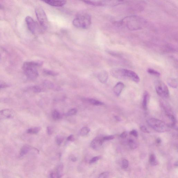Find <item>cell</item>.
Instances as JSON below:
<instances>
[{
	"label": "cell",
	"mask_w": 178,
	"mask_h": 178,
	"mask_svg": "<svg viewBox=\"0 0 178 178\" xmlns=\"http://www.w3.org/2000/svg\"><path fill=\"white\" fill-rule=\"evenodd\" d=\"M128 135V133L127 131H124L123 133L121 134V135H120V137L121 138L123 139H124L126 138L127 136Z\"/></svg>",
	"instance_id": "cell-39"
},
{
	"label": "cell",
	"mask_w": 178,
	"mask_h": 178,
	"mask_svg": "<svg viewBox=\"0 0 178 178\" xmlns=\"http://www.w3.org/2000/svg\"><path fill=\"white\" fill-rule=\"evenodd\" d=\"M91 18L89 14H78L73 19V25L77 28L87 29L90 26Z\"/></svg>",
	"instance_id": "cell-4"
},
{
	"label": "cell",
	"mask_w": 178,
	"mask_h": 178,
	"mask_svg": "<svg viewBox=\"0 0 178 178\" xmlns=\"http://www.w3.org/2000/svg\"><path fill=\"white\" fill-rule=\"evenodd\" d=\"M43 72H44V73H45V74L50 75V76H57L59 75V73H57V72L51 71L50 70L44 69L43 70Z\"/></svg>",
	"instance_id": "cell-25"
},
{
	"label": "cell",
	"mask_w": 178,
	"mask_h": 178,
	"mask_svg": "<svg viewBox=\"0 0 178 178\" xmlns=\"http://www.w3.org/2000/svg\"><path fill=\"white\" fill-rule=\"evenodd\" d=\"M128 144L130 148L132 150H134L138 147V144L136 141L133 139H129L128 140Z\"/></svg>",
	"instance_id": "cell-17"
},
{
	"label": "cell",
	"mask_w": 178,
	"mask_h": 178,
	"mask_svg": "<svg viewBox=\"0 0 178 178\" xmlns=\"http://www.w3.org/2000/svg\"><path fill=\"white\" fill-rule=\"evenodd\" d=\"M1 4H0V8H1Z\"/></svg>",
	"instance_id": "cell-46"
},
{
	"label": "cell",
	"mask_w": 178,
	"mask_h": 178,
	"mask_svg": "<svg viewBox=\"0 0 178 178\" xmlns=\"http://www.w3.org/2000/svg\"><path fill=\"white\" fill-rule=\"evenodd\" d=\"M25 21L29 30L33 34H36L41 33H43L45 30L40 24L39 25H38L30 16H27L26 17Z\"/></svg>",
	"instance_id": "cell-6"
},
{
	"label": "cell",
	"mask_w": 178,
	"mask_h": 178,
	"mask_svg": "<svg viewBox=\"0 0 178 178\" xmlns=\"http://www.w3.org/2000/svg\"><path fill=\"white\" fill-rule=\"evenodd\" d=\"M168 84L172 88H176L177 86V81L175 79L170 78L168 81Z\"/></svg>",
	"instance_id": "cell-19"
},
{
	"label": "cell",
	"mask_w": 178,
	"mask_h": 178,
	"mask_svg": "<svg viewBox=\"0 0 178 178\" xmlns=\"http://www.w3.org/2000/svg\"><path fill=\"white\" fill-rule=\"evenodd\" d=\"M129 166V162L127 160L125 159L123 160L122 162L121 168L123 169H126Z\"/></svg>",
	"instance_id": "cell-29"
},
{
	"label": "cell",
	"mask_w": 178,
	"mask_h": 178,
	"mask_svg": "<svg viewBox=\"0 0 178 178\" xmlns=\"http://www.w3.org/2000/svg\"><path fill=\"white\" fill-rule=\"evenodd\" d=\"M149 162L152 166H155L158 164V162L156 160V157L154 154H151L150 155L149 158Z\"/></svg>",
	"instance_id": "cell-22"
},
{
	"label": "cell",
	"mask_w": 178,
	"mask_h": 178,
	"mask_svg": "<svg viewBox=\"0 0 178 178\" xmlns=\"http://www.w3.org/2000/svg\"><path fill=\"white\" fill-rule=\"evenodd\" d=\"M156 142L157 144H160L161 143V140L160 138L157 139L156 140Z\"/></svg>",
	"instance_id": "cell-42"
},
{
	"label": "cell",
	"mask_w": 178,
	"mask_h": 178,
	"mask_svg": "<svg viewBox=\"0 0 178 178\" xmlns=\"http://www.w3.org/2000/svg\"><path fill=\"white\" fill-rule=\"evenodd\" d=\"M115 119H116L117 120V121H120V118L119 117L117 116H115Z\"/></svg>",
	"instance_id": "cell-44"
},
{
	"label": "cell",
	"mask_w": 178,
	"mask_h": 178,
	"mask_svg": "<svg viewBox=\"0 0 178 178\" xmlns=\"http://www.w3.org/2000/svg\"><path fill=\"white\" fill-rule=\"evenodd\" d=\"M98 78L101 83L103 84H105L107 82V80H108V73L105 71H101L98 75Z\"/></svg>",
	"instance_id": "cell-14"
},
{
	"label": "cell",
	"mask_w": 178,
	"mask_h": 178,
	"mask_svg": "<svg viewBox=\"0 0 178 178\" xmlns=\"http://www.w3.org/2000/svg\"><path fill=\"white\" fill-rule=\"evenodd\" d=\"M109 173L108 172H105L101 173L99 176V178H107L109 177Z\"/></svg>",
	"instance_id": "cell-33"
},
{
	"label": "cell",
	"mask_w": 178,
	"mask_h": 178,
	"mask_svg": "<svg viewBox=\"0 0 178 178\" xmlns=\"http://www.w3.org/2000/svg\"><path fill=\"white\" fill-rule=\"evenodd\" d=\"M76 160H77L76 158H75V157H74V158H72L71 159L72 161L73 162L76 161Z\"/></svg>",
	"instance_id": "cell-43"
},
{
	"label": "cell",
	"mask_w": 178,
	"mask_h": 178,
	"mask_svg": "<svg viewBox=\"0 0 178 178\" xmlns=\"http://www.w3.org/2000/svg\"><path fill=\"white\" fill-rule=\"evenodd\" d=\"M7 87V85L0 83V89Z\"/></svg>",
	"instance_id": "cell-41"
},
{
	"label": "cell",
	"mask_w": 178,
	"mask_h": 178,
	"mask_svg": "<svg viewBox=\"0 0 178 178\" xmlns=\"http://www.w3.org/2000/svg\"><path fill=\"white\" fill-rule=\"evenodd\" d=\"M90 130L87 127H83L79 131V134L80 136H85L89 134Z\"/></svg>",
	"instance_id": "cell-23"
},
{
	"label": "cell",
	"mask_w": 178,
	"mask_h": 178,
	"mask_svg": "<svg viewBox=\"0 0 178 178\" xmlns=\"http://www.w3.org/2000/svg\"><path fill=\"white\" fill-rule=\"evenodd\" d=\"M155 86L156 92L160 97L165 98L169 97V90L164 83L161 81H157L155 83Z\"/></svg>",
	"instance_id": "cell-8"
},
{
	"label": "cell",
	"mask_w": 178,
	"mask_h": 178,
	"mask_svg": "<svg viewBox=\"0 0 178 178\" xmlns=\"http://www.w3.org/2000/svg\"><path fill=\"white\" fill-rule=\"evenodd\" d=\"M130 134L134 136L135 137H137L138 135L137 131L135 130H133L131 131L130 133Z\"/></svg>",
	"instance_id": "cell-37"
},
{
	"label": "cell",
	"mask_w": 178,
	"mask_h": 178,
	"mask_svg": "<svg viewBox=\"0 0 178 178\" xmlns=\"http://www.w3.org/2000/svg\"><path fill=\"white\" fill-rule=\"evenodd\" d=\"M63 137L60 136H57L56 138V143L58 145H60L63 142Z\"/></svg>",
	"instance_id": "cell-31"
},
{
	"label": "cell",
	"mask_w": 178,
	"mask_h": 178,
	"mask_svg": "<svg viewBox=\"0 0 178 178\" xmlns=\"http://www.w3.org/2000/svg\"><path fill=\"white\" fill-rule=\"evenodd\" d=\"M35 13L40 25L44 30H46L49 25V21L44 9L41 7H37Z\"/></svg>",
	"instance_id": "cell-7"
},
{
	"label": "cell",
	"mask_w": 178,
	"mask_h": 178,
	"mask_svg": "<svg viewBox=\"0 0 178 178\" xmlns=\"http://www.w3.org/2000/svg\"><path fill=\"white\" fill-rule=\"evenodd\" d=\"M100 158L101 157L100 156L94 157L90 161L89 163H90V164H92V163H95L98 160L100 159Z\"/></svg>",
	"instance_id": "cell-34"
},
{
	"label": "cell",
	"mask_w": 178,
	"mask_h": 178,
	"mask_svg": "<svg viewBox=\"0 0 178 178\" xmlns=\"http://www.w3.org/2000/svg\"><path fill=\"white\" fill-rule=\"evenodd\" d=\"M147 24L145 19L137 16H130L123 18L121 21L122 25L126 26L130 30L142 29Z\"/></svg>",
	"instance_id": "cell-1"
},
{
	"label": "cell",
	"mask_w": 178,
	"mask_h": 178,
	"mask_svg": "<svg viewBox=\"0 0 178 178\" xmlns=\"http://www.w3.org/2000/svg\"><path fill=\"white\" fill-rule=\"evenodd\" d=\"M77 113V110L76 109H73L70 110L66 114L67 116H70L75 115Z\"/></svg>",
	"instance_id": "cell-30"
},
{
	"label": "cell",
	"mask_w": 178,
	"mask_h": 178,
	"mask_svg": "<svg viewBox=\"0 0 178 178\" xmlns=\"http://www.w3.org/2000/svg\"><path fill=\"white\" fill-rule=\"evenodd\" d=\"M41 129L40 127L31 128L27 130V132L29 134H36L39 132Z\"/></svg>",
	"instance_id": "cell-20"
},
{
	"label": "cell",
	"mask_w": 178,
	"mask_h": 178,
	"mask_svg": "<svg viewBox=\"0 0 178 178\" xmlns=\"http://www.w3.org/2000/svg\"><path fill=\"white\" fill-rule=\"evenodd\" d=\"M32 90L35 93H40L42 91V88L39 86H36L32 88Z\"/></svg>",
	"instance_id": "cell-32"
},
{
	"label": "cell",
	"mask_w": 178,
	"mask_h": 178,
	"mask_svg": "<svg viewBox=\"0 0 178 178\" xmlns=\"http://www.w3.org/2000/svg\"><path fill=\"white\" fill-rule=\"evenodd\" d=\"M31 150V147L28 145H24L21 149L20 155L21 156H23L24 155L28 153Z\"/></svg>",
	"instance_id": "cell-15"
},
{
	"label": "cell",
	"mask_w": 178,
	"mask_h": 178,
	"mask_svg": "<svg viewBox=\"0 0 178 178\" xmlns=\"http://www.w3.org/2000/svg\"><path fill=\"white\" fill-rule=\"evenodd\" d=\"M51 6L61 7L66 3L65 0H41Z\"/></svg>",
	"instance_id": "cell-11"
},
{
	"label": "cell",
	"mask_w": 178,
	"mask_h": 178,
	"mask_svg": "<svg viewBox=\"0 0 178 178\" xmlns=\"http://www.w3.org/2000/svg\"><path fill=\"white\" fill-rule=\"evenodd\" d=\"M149 99V95L147 92L144 93L143 101V107L144 110H147V102Z\"/></svg>",
	"instance_id": "cell-16"
},
{
	"label": "cell",
	"mask_w": 178,
	"mask_h": 178,
	"mask_svg": "<svg viewBox=\"0 0 178 178\" xmlns=\"http://www.w3.org/2000/svg\"><path fill=\"white\" fill-rule=\"evenodd\" d=\"M147 123L150 127L157 132L164 133L169 131L171 127L164 122L155 118H150L147 120Z\"/></svg>",
	"instance_id": "cell-5"
},
{
	"label": "cell",
	"mask_w": 178,
	"mask_h": 178,
	"mask_svg": "<svg viewBox=\"0 0 178 178\" xmlns=\"http://www.w3.org/2000/svg\"><path fill=\"white\" fill-rule=\"evenodd\" d=\"M52 117L54 120H58L60 119L61 118V115L58 111L57 110H54L52 113Z\"/></svg>",
	"instance_id": "cell-24"
},
{
	"label": "cell",
	"mask_w": 178,
	"mask_h": 178,
	"mask_svg": "<svg viewBox=\"0 0 178 178\" xmlns=\"http://www.w3.org/2000/svg\"><path fill=\"white\" fill-rule=\"evenodd\" d=\"M43 64V62L41 61L25 62L23 64L22 69L27 78L30 79L35 80L38 76L36 67L41 66Z\"/></svg>",
	"instance_id": "cell-3"
},
{
	"label": "cell",
	"mask_w": 178,
	"mask_h": 178,
	"mask_svg": "<svg viewBox=\"0 0 178 178\" xmlns=\"http://www.w3.org/2000/svg\"><path fill=\"white\" fill-rule=\"evenodd\" d=\"M124 87V84L121 82H119L117 83L116 85L114 87L113 92L117 97H119Z\"/></svg>",
	"instance_id": "cell-13"
},
{
	"label": "cell",
	"mask_w": 178,
	"mask_h": 178,
	"mask_svg": "<svg viewBox=\"0 0 178 178\" xmlns=\"http://www.w3.org/2000/svg\"><path fill=\"white\" fill-rule=\"evenodd\" d=\"M63 165L62 164H60L57 166V177L60 178L61 177L63 171Z\"/></svg>",
	"instance_id": "cell-21"
},
{
	"label": "cell",
	"mask_w": 178,
	"mask_h": 178,
	"mask_svg": "<svg viewBox=\"0 0 178 178\" xmlns=\"http://www.w3.org/2000/svg\"><path fill=\"white\" fill-rule=\"evenodd\" d=\"M175 166L177 167V166H178L177 162H176L175 163Z\"/></svg>",
	"instance_id": "cell-45"
},
{
	"label": "cell",
	"mask_w": 178,
	"mask_h": 178,
	"mask_svg": "<svg viewBox=\"0 0 178 178\" xmlns=\"http://www.w3.org/2000/svg\"><path fill=\"white\" fill-rule=\"evenodd\" d=\"M44 86L46 87L51 89H55L56 88L55 85L53 84L52 83L48 81H45L44 82Z\"/></svg>",
	"instance_id": "cell-27"
},
{
	"label": "cell",
	"mask_w": 178,
	"mask_h": 178,
	"mask_svg": "<svg viewBox=\"0 0 178 178\" xmlns=\"http://www.w3.org/2000/svg\"><path fill=\"white\" fill-rule=\"evenodd\" d=\"M111 75L118 79H129L136 83H138L140 78L133 71L124 69L113 68L110 71Z\"/></svg>",
	"instance_id": "cell-2"
},
{
	"label": "cell",
	"mask_w": 178,
	"mask_h": 178,
	"mask_svg": "<svg viewBox=\"0 0 178 178\" xmlns=\"http://www.w3.org/2000/svg\"><path fill=\"white\" fill-rule=\"evenodd\" d=\"M47 132L49 135L52 134L53 133V128L51 126H48L47 128Z\"/></svg>",
	"instance_id": "cell-38"
},
{
	"label": "cell",
	"mask_w": 178,
	"mask_h": 178,
	"mask_svg": "<svg viewBox=\"0 0 178 178\" xmlns=\"http://www.w3.org/2000/svg\"><path fill=\"white\" fill-rule=\"evenodd\" d=\"M123 0H103L100 1L101 6H115L122 4Z\"/></svg>",
	"instance_id": "cell-12"
},
{
	"label": "cell",
	"mask_w": 178,
	"mask_h": 178,
	"mask_svg": "<svg viewBox=\"0 0 178 178\" xmlns=\"http://www.w3.org/2000/svg\"><path fill=\"white\" fill-rule=\"evenodd\" d=\"M147 72L150 74L154 75L155 76H159L160 73L158 72L155 71V70L152 69H149L147 70Z\"/></svg>",
	"instance_id": "cell-28"
},
{
	"label": "cell",
	"mask_w": 178,
	"mask_h": 178,
	"mask_svg": "<svg viewBox=\"0 0 178 178\" xmlns=\"http://www.w3.org/2000/svg\"><path fill=\"white\" fill-rule=\"evenodd\" d=\"M140 129L142 132L146 133H149V131L147 130L146 127L144 126H142L140 127Z\"/></svg>",
	"instance_id": "cell-36"
},
{
	"label": "cell",
	"mask_w": 178,
	"mask_h": 178,
	"mask_svg": "<svg viewBox=\"0 0 178 178\" xmlns=\"http://www.w3.org/2000/svg\"><path fill=\"white\" fill-rule=\"evenodd\" d=\"M83 2L86 3L90 5H92L96 6H100V3L98 2H95V1H93L91 0H81Z\"/></svg>",
	"instance_id": "cell-26"
},
{
	"label": "cell",
	"mask_w": 178,
	"mask_h": 178,
	"mask_svg": "<svg viewBox=\"0 0 178 178\" xmlns=\"http://www.w3.org/2000/svg\"><path fill=\"white\" fill-rule=\"evenodd\" d=\"M15 113L13 110L9 109L0 111V120L13 118Z\"/></svg>",
	"instance_id": "cell-10"
},
{
	"label": "cell",
	"mask_w": 178,
	"mask_h": 178,
	"mask_svg": "<svg viewBox=\"0 0 178 178\" xmlns=\"http://www.w3.org/2000/svg\"><path fill=\"white\" fill-rule=\"evenodd\" d=\"M114 138V136L113 135H109L103 136V139L104 141L112 140Z\"/></svg>",
	"instance_id": "cell-35"
},
{
	"label": "cell",
	"mask_w": 178,
	"mask_h": 178,
	"mask_svg": "<svg viewBox=\"0 0 178 178\" xmlns=\"http://www.w3.org/2000/svg\"><path fill=\"white\" fill-rule=\"evenodd\" d=\"M87 101L90 103L94 105L99 106L104 105L103 102L93 99H88Z\"/></svg>",
	"instance_id": "cell-18"
},
{
	"label": "cell",
	"mask_w": 178,
	"mask_h": 178,
	"mask_svg": "<svg viewBox=\"0 0 178 178\" xmlns=\"http://www.w3.org/2000/svg\"><path fill=\"white\" fill-rule=\"evenodd\" d=\"M103 136H97L92 141L91 143V147L95 150H97L100 149L105 141L103 139Z\"/></svg>",
	"instance_id": "cell-9"
},
{
	"label": "cell",
	"mask_w": 178,
	"mask_h": 178,
	"mask_svg": "<svg viewBox=\"0 0 178 178\" xmlns=\"http://www.w3.org/2000/svg\"><path fill=\"white\" fill-rule=\"evenodd\" d=\"M67 140L70 141H74V136L73 135H71L68 136V137L67 139Z\"/></svg>",
	"instance_id": "cell-40"
}]
</instances>
